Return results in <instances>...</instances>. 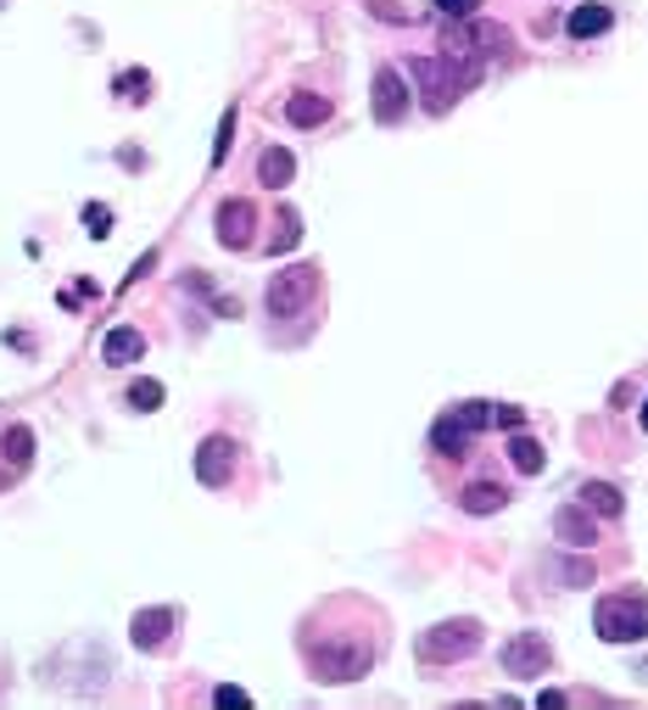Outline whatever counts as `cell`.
<instances>
[{"label":"cell","mask_w":648,"mask_h":710,"mask_svg":"<svg viewBox=\"0 0 648 710\" xmlns=\"http://www.w3.org/2000/svg\"><path fill=\"white\" fill-rule=\"evenodd\" d=\"M414 84H419V96L431 113H447L465 91H476L481 84V56H458V51H442V56H414L408 62Z\"/></svg>","instance_id":"6da1fadb"},{"label":"cell","mask_w":648,"mask_h":710,"mask_svg":"<svg viewBox=\"0 0 648 710\" xmlns=\"http://www.w3.org/2000/svg\"><path fill=\"white\" fill-rule=\"evenodd\" d=\"M381 644H363V638H330V644H308V666L319 682H358L369 666H375Z\"/></svg>","instance_id":"7a4b0ae2"},{"label":"cell","mask_w":648,"mask_h":710,"mask_svg":"<svg viewBox=\"0 0 648 710\" xmlns=\"http://www.w3.org/2000/svg\"><path fill=\"white\" fill-rule=\"evenodd\" d=\"M593 633L604 644H637V638H648V604H642V593H604L598 610H593Z\"/></svg>","instance_id":"3957f363"},{"label":"cell","mask_w":648,"mask_h":710,"mask_svg":"<svg viewBox=\"0 0 648 710\" xmlns=\"http://www.w3.org/2000/svg\"><path fill=\"white\" fill-rule=\"evenodd\" d=\"M481 649V621L470 615H453V621H436L431 633H419V660L425 666H453Z\"/></svg>","instance_id":"277c9868"},{"label":"cell","mask_w":648,"mask_h":710,"mask_svg":"<svg viewBox=\"0 0 648 710\" xmlns=\"http://www.w3.org/2000/svg\"><path fill=\"white\" fill-rule=\"evenodd\" d=\"M314 297H319V269L314 263H291V269H280L268 280V314L274 319H297Z\"/></svg>","instance_id":"5b68a950"},{"label":"cell","mask_w":648,"mask_h":710,"mask_svg":"<svg viewBox=\"0 0 648 710\" xmlns=\"http://www.w3.org/2000/svg\"><path fill=\"white\" fill-rule=\"evenodd\" d=\"M509 29L503 23H481V18H453L447 34H442V51H458V56H498L509 51Z\"/></svg>","instance_id":"8992f818"},{"label":"cell","mask_w":648,"mask_h":710,"mask_svg":"<svg viewBox=\"0 0 648 710\" xmlns=\"http://www.w3.org/2000/svg\"><path fill=\"white\" fill-rule=\"evenodd\" d=\"M369 107H375V124H403L414 96H408V78L397 67H375V84H369Z\"/></svg>","instance_id":"52a82bcc"},{"label":"cell","mask_w":648,"mask_h":710,"mask_svg":"<svg viewBox=\"0 0 648 710\" xmlns=\"http://www.w3.org/2000/svg\"><path fill=\"white\" fill-rule=\"evenodd\" d=\"M498 660H503L509 677H542V671L553 666V644H548L542 633H514Z\"/></svg>","instance_id":"ba28073f"},{"label":"cell","mask_w":648,"mask_h":710,"mask_svg":"<svg viewBox=\"0 0 648 710\" xmlns=\"http://www.w3.org/2000/svg\"><path fill=\"white\" fill-rule=\"evenodd\" d=\"M235 442L230 436H208L202 448H196V481L202 487H230V476H235Z\"/></svg>","instance_id":"9c48e42d"},{"label":"cell","mask_w":648,"mask_h":710,"mask_svg":"<svg viewBox=\"0 0 648 710\" xmlns=\"http://www.w3.org/2000/svg\"><path fill=\"white\" fill-rule=\"evenodd\" d=\"M470 442H476V425H470L465 414H458V409H453V414H442V420L431 425V448H436L442 459H465V454H470Z\"/></svg>","instance_id":"30bf717a"},{"label":"cell","mask_w":648,"mask_h":710,"mask_svg":"<svg viewBox=\"0 0 648 710\" xmlns=\"http://www.w3.org/2000/svg\"><path fill=\"white\" fill-rule=\"evenodd\" d=\"M252 224H257V208L241 202V197H230V202L219 208V246L246 252V246H252Z\"/></svg>","instance_id":"8fae6325"},{"label":"cell","mask_w":648,"mask_h":710,"mask_svg":"<svg viewBox=\"0 0 648 710\" xmlns=\"http://www.w3.org/2000/svg\"><path fill=\"white\" fill-rule=\"evenodd\" d=\"M553 538H560V543H571V549H593V543H598L593 509H587V504H565L560 515H553Z\"/></svg>","instance_id":"7c38bea8"},{"label":"cell","mask_w":648,"mask_h":710,"mask_svg":"<svg viewBox=\"0 0 648 710\" xmlns=\"http://www.w3.org/2000/svg\"><path fill=\"white\" fill-rule=\"evenodd\" d=\"M168 633H173V610H168V604L135 610V621H129V644H135V649H162Z\"/></svg>","instance_id":"4fadbf2b"},{"label":"cell","mask_w":648,"mask_h":710,"mask_svg":"<svg viewBox=\"0 0 648 710\" xmlns=\"http://www.w3.org/2000/svg\"><path fill=\"white\" fill-rule=\"evenodd\" d=\"M140 352H146V336L135 325H113L107 341H102V364L124 370V364H140Z\"/></svg>","instance_id":"5bb4252c"},{"label":"cell","mask_w":648,"mask_h":710,"mask_svg":"<svg viewBox=\"0 0 648 710\" xmlns=\"http://www.w3.org/2000/svg\"><path fill=\"white\" fill-rule=\"evenodd\" d=\"M325 118H330V96H314V91L286 96V124H297V129H319Z\"/></svg>","instance_id":"9a60e30c"},{"label":"cell","mask_w":648,"mask_h":710,"mask_svg":"<svg viewBox=\"0 0 648 710\" xmlns=\"http://www.w3.org/2000/svg\"><path fill=\"white\" fill-rule=\"evenodd\" d=\"M291 173H297V157H291L286 146H268V151L257 157V180H263L268 191H280V186H291Z\"/></svg>","instance_id":"2e32d148"},{"label":"cell","mask_w":648,"mask_h":710,"mask_svg":"<svg viewBox=\"0 0 648 710\" xmlns=\"http://www.w3.org/2000/svg\"><path fill=\"white\" fill-rule=\"evenodd\" d=\"M458 504H465V515H498L509 504V487L498 481H470L465 492H458Z\"/></svg>","instance_id":"e0dca14e"},{"label":"cell","mask_w":648,"mask_h":710,"mask_svg":"<svg viewBox=\"0 0 648 710\" xmlns=\"http://www.w3.org/2000/svg\"><path fill=\"white\" fill-rule=\"evenodd\" d=\"M565 29H571V40H598V34L615 29V12L609 7H576Z\"/></svg>","instance_id":"ac0fdd59"},{"label":"cell","mask_w":648,"mask_h":710,"mask_svg":"<svg viewBox=\"0 0 648 710\" xmlns=\"http://www.w3.org/2000/svg\"><path fill=\"white\" fill-rule=\"evenodd\" d=\"M509 459H514V470H520V476H537V470L548 465L542 442H537V436H525V431H514V436H509Z\"/></svg>","instance_id":"d6986e66"},{"label":"cell","mask_w":648,"mask_h":710,"mask_svg":"<svg viewBox=\"0 0 648 710\" xmlns=\"http://www.w3.org/2000/svg\"><path fill=\"white\" fill-rule=\"evenodd\" d=\"M582 504H587L593 515H604V520H615V515L626 509L620 487H609V481H587V487H582Z\"/></svg>","instance_id":"ffe728a7"},{"label":"cell","mask_w":648,"mask_h":710,"mask_svg":"<svg viewBox=\"0 0 648 710\" xmlns=\"http://www.w3.org/2000/svg\"><path fill=\"white\" fill-rule=\"evenodd\" d=\"M0 454H7L12 470H23L34 459V431L29 425H7V436H0Z\"/></svg>","instance_id":"44dd1931"},{"label":"cell","mask_w":648,"mask_h":710,"mask_svg":"<svg viewBox=\"0 0 648 710\" xmlns=\"http://www.w3.org/2000/svg\"><path fill=\"white\" fill-rule=\"evenodd\" d=\"M113 91H118L124 102H146V96H151V73H146V67H129V73L113 78Z\"/></svg>","instance_id":"7402d4cb"},{"label":"cell","mask_w":648,"mask_h":710,"mask_svg":"<svg viewBox=\"0 0 648 710\" xmlns=\"http://www.w3.org/2000/svg\"><path fill=\"white\" fill-rule=\"evenodd\" d=\"M162 381H135L129 386V409H140V414H151V409H162Z\"/></svg>","instance_id":"603a6c76"},{"label":"cell","mask_w":648,"mask_h":710,"mask_svg":"<svg viewBox=\"0 0 648 710\" xmlns=\"http://www.w3.org/2000/svg\"><path fill=\"white\" fill-rule=\"evenodd\" d=\"M297 241H302V219L286 208V213H280V230H274V241H268V252H291Z\"/></svg>","instance_id":"cb8c5ba5"},{"label":"cell","mask_w":648,"mask_h":710,"mask_svg":"<svg viewBox=\"0 0 648 710\" xmlns=\"http://www.w3.org/2000/svg\"><path fill=\"white\" fill-rule=\"evenodd\" d=\"M84 230L96 235V241H107V235H113V208H102V202H89V208H84Z\"/></svg>","instance_id":"d4e9b609"},{"label":"cell","mask_w":648,"mask_h":710,"mask_svg":"<svg viewBox=\"0 0 648 710\" xmlns=\"http://www.w3.org/2000/svg\"><path fill=\"white\" fill-rule=\"evenodd\" d=\"M230 140H235V107H224V118H219V140H213V168L230 157Z\"/></svg>","instance_id":"484cf974"},{"label":"cell","mask_w":648,"mask_h":710,"mask_svg":"<svg viewBox=\"0 0 648 710\" xmlns=\"http://www.w3.org/2000/svg\"><path fill=\"white\" fill-rule=\"evenodd\" d=\"M213 704H219V710H246V704H252V693H246V688H235V682H219V688H213Z\"/></svg>","instance_id":"4316f807"},{"label":"cell","mask_w":648,"mask_h":710,"mask_svg":"<svg viewBox=\"0 0 648 710\" xmlns=\"http://www.w3.org/2000/svg\"><path fill=\"white\" fill-rule=\"evenodd\" d=\"M492 425H503V431H525V409H514V403H498V409H492Z\"/></svg>","instance_id":"83f0119b"},{"label":"cell","mask_w":648,"mask_h":710,"mask_svg":"<svg viewBox=\"0 0 648 710\" xmlns=\"http://www.w3.org/2000/svg\"><path fill=\"white\" fill-rule=\"evenodd\" d=\"M431 7H436L442 18H476V7H481V0H431Z\"/></svg>","instance_id":"f1b7e54d"},{"label":"cell","mask_w":648,"mask_h":710,"mask_svg":"<svg viewBox=\"0 0 648 710\" xmlns=\"http://www.w3.org/2000/svg\"><path fill=\"white\" fill-rule=\"evenodd\" d=\"M560 576H565L571 587H587V582H593V565H587V560H565V565H560Z\"/></svg>","instance_id":"f546056e"},{"label":"cell","mask_w":648,"mask_h":710,"mask_svg":"<svg viewBox=\"0 0 648 710\" xmlns=\"http://www.w3.org/2000/svg\"><path fill=\"white\" fill-rule=\"evenodd\" d=\"M213 314H219V319H241V303H235V297H213Z\"/></svg>","instance_id":"4dcf8cb0"},{"label":"cell","mask_w":648,"mask_h":710,"mask_svg":"<svg viewBox=\"0 0 648 710\" xmlns=\"http://www.w3.org/2000/svg\"><path fill=\"white\" fill-rule=\"evenodd\" d=\"M560 704H565V693H560V688H548V693L537 699V710H560Z\"/></svg>","instance_id":"1f68e13d"},{"label":"cell","mask_w":648,"mask_h":710,"mask_svg":"<svg viewBox=\"0 0 648 710\" xmlns=\"http://www.w3.org/2000/svg\"><path fill=\"white\" fill-rule=\"evenodd\" d=\"M637 420H642V431H648V398H642V409H637Z\"/></svg>","instance_id":"d6a6232c"},{"label":"cell","mask_w":648,"mask_h":710,"mask_svg":"<svg viewBox=\"0 0 648 710\" xmlns=\"http://www.w3.org/2000/svg\"><path fill=\"white\" fill-rule=\"evenodd\" d=\"M0 487H7V476H0Z\"/></svg>","instance_id":"836d02e7"}]
</instances>
